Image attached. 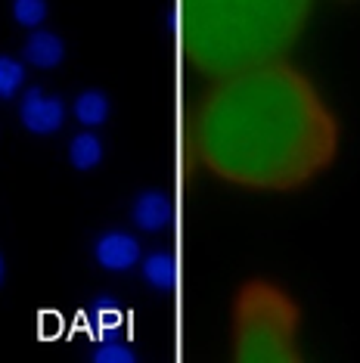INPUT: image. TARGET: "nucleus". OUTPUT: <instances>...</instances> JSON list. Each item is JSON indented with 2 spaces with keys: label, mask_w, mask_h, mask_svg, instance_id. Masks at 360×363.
I'll use <instances>...</instances> for the list:
<instances>
[{
  "label": "nucleus",
  "mask_w": 360,
  "mask_h": 363,
  "mask_svg": "<svg viewBox=\"0 0 360 363\" xmlns=\"http://www.w3.org/2000/svg\"><path fill=\"white\" fill-rule=\"evenodd\" d=\"M134 220L143 230H162L171 224V202L162 193H143L134 202Z\"/></svg>",
  "instance_id": "obj_7"
},
{
  "label": "nucleus",
  "mask_w": 360,
  "mask_h": 363,
  "mask_svg": "<svg viewBox=\"0 0 360 363\" xmlns=\"http://www.w3.org/2000/svg\"><path fill=\"white\" fill-rule=\"evenodd\" d=\"M69 162L75 164L78 171H90L103 162V143L94 130H84L69 143Z\"/></svg>",
  "instance_id": "obj_8"
},
{
  "label": "nucleus",
  "mask_w": 360,
  "mask_h": 363,
  "mask_svg": "<svg viewBox=\"0 0 360 363\" xmlns=\"http://www.w3.org/2000/svg\"><path fill=\"white\" fill-rule=\"evenodd\" d=\"M26 84V65L13 56H0V100L16 96Z\"/></svg>",
  "instance_id": "obj_11"
},
{
  "label": "nucleus",
  "mask_w": 360,
  "mask_h": 363,
  "mask_svg": "<svg viewBox=\"0 0 360 363\" xmlns=\"http://www.w3.org/2000/svg\"><path fill=\"white\" fill-rule=\"evenodd\" d=\"M143 277H146V283L155 286V289H171V286H174V279H177L174 258H171V255H165V252H159V255H152V258H146Z\"/></svg>",
  "instance_id": "obj_10"
},
{
  "label": "nucleus",
  "mask_w": 360,
  "mask_h": 363,
  "mask_svg": "<svg viewBox=\"0 0 360 363\" xmlns=\"http://www.w3.org/2000/svg\"><path fill=\"white\" fill-rule=\"evenodd\" d=\"M4 277H6V261H4V255H0V283H4Z\"/></svg>",
  "instance_id": "obj_13"
},
{
  "label": "nucleus",
  "mask_w": 360,
  "mask_h": 363,
  "mask_svg": "<svg viewBox=\"0 0 360 363\" xmlns=\"http://www.w3.org/2000/svg\"><path fill=\"white\" fill-rule=\"evenodd\" d=\"M96 261L106 270H128L140 261V242L130 233L112 230V233L100 236V242H96Z\"/></svg>",
  "instance_id": "obj_5"
},
{
  "label": "nucleus",
  "mask_w": 360,
  "mask_h": 363,
  "mask_svg": "<svg viewBox=\"0 0 360 363\" xmlns=\"http://www.w3.org/2000/svg\"><path fill=\"white\" fill-rule=\"evenodd\" d=\"M22 53H26V62H31L35 69H56L65 60V44L50 31H35Z\"/></svg>",
  "instance_id": "obj_6"
},
{
  "label": "nucleus",
  "mask_w": 360,
  "mask_h": 363,
  "mask_svg": "<svg viewBox=\"0 0 360 363\" xmlns=\"http://www.w3.org/2000/svg\"><path fill=\"white\" fill-rule=\"evenodd\" d=\"M75 118L84 128H96L109 118V100L100 94V90H87L75 100Z\"/></svg>",
  "instance_id": "obj_9"
},
{
  "label": "nucleus",
  "mask_w": 360,
  "mask_h": 363,
  "mask_svg": "<svg viewBox=\"0 0 360 363\" xmlns=\"http://www.w3.org/2000/svg\"><path fill=\"white\" fill-rule=\"evenodd\" d=\"M314 0H177V40L196 75L224 78L286 60Z\"/></svg>",
  "instance_id": "obj_2"
},
{
  "label": "nucleus",
  "mask_w": 360,
  "mask_h": 363,
  "mask_svg": "<svg viewBox=\"0 0 360 363\" xmlns=\"http://www.w3.org/2000/svg\"><path fill=\"white\" fill-rule=\"evenodd\" d=\"M342 125L289 60L215 78L186 121L196 168L252 193H296L332 168Z\"/></svg>",
  "instance_id": "obj_1"
},
{
  "label": "nucleus",
  "mask_w": 360,
  "mask_h": 363,
  "mask_svg": "<svg viewBox=\"0 0 360 363\" xmlns=\"http://www.w3.org/2000/svg\"><path fill=\"white\" fill-rule=\"evenodd\" d=\"M301 304L264 277L236 289L230 304V357L236 363H298Z\"/></svg>",
  "instance_id": "obj_3"
},
{
  "label": "nucleus",
  "mask_w": 360,
  "mask_h": 363,
  "mask_svg": "<svg viewBox=\"0 0 360 363\" xmlns=\"http://www.w3.org/2000/svg\"><path fill=\"white\" fill-rule=\"evenodd\" d=\"M13 13L26 28H38L40 22H44V16H47V4L44 0H16Z\"/></svg>",
  "instance_id": "obj_12"
},
{
  "label": "nucleus",
  "mask_w": 360,
  "mask_h": 363,
  "mask_svg": "<svg viewBox=\"0 0 360 363\" xmlns=\"http://www.w3.org/2000/svg\"><path fill=\"white\" fill-rule=\"evenodd\" d=\"M19 118L22 128L31 130V134H53V130L62 128L65 121V106L56 100V96H47L44 90H28L19 103Z\"/></svg>",
  "instance_id": "obj_4"
}]
</instances>
